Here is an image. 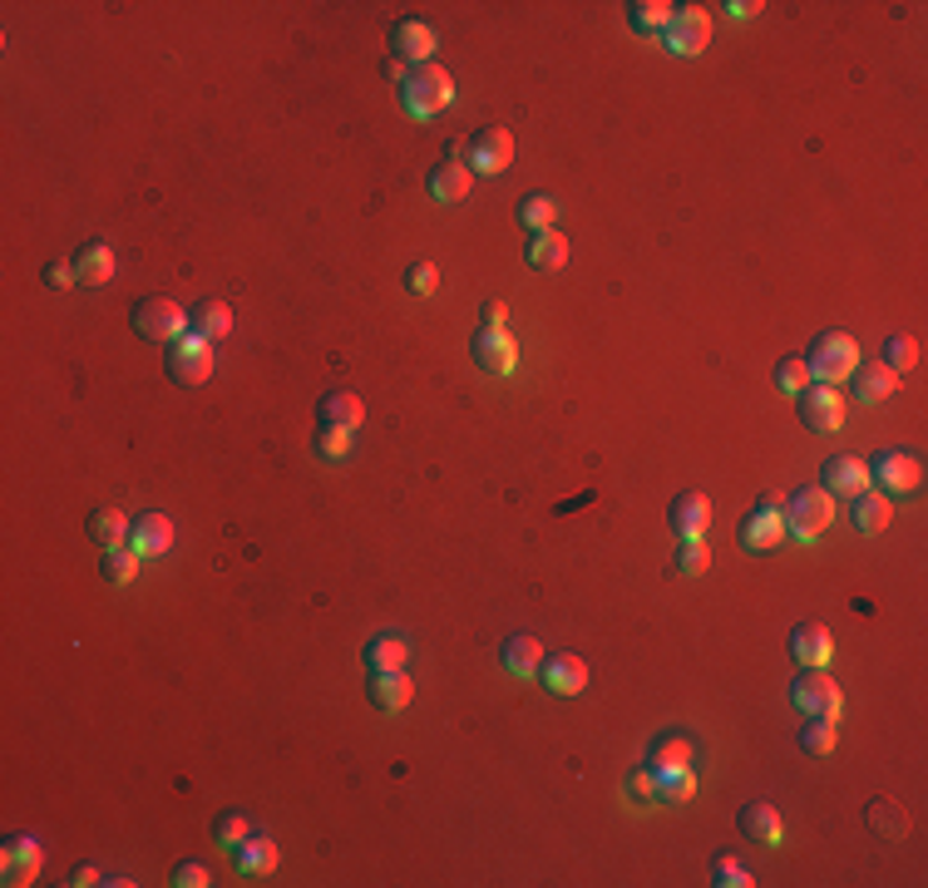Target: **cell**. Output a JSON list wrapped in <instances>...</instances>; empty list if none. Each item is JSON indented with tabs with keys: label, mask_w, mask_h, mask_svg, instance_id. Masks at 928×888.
I'll return each instance as SVG.
<instances>
[{
	"label": "cell",
	"mask_w": 928,
	"mask_h": 888,
	"mask_svg": "<svg viewBox=\"0 0 928 888\" xmlns=\"http://www.w3.org/2000/svg\"><path fill=\"white\" fill-rule=\"evenodd\" d=\"M188 331L203 336V341H223V336L232 331V306L213 302V296L193 302V306H188Z\"/></svg>",
	"instance_id": "obj_22"
},
{
	"label": "cell",
	"mask_w": 928,
	"mask_h": 888,
	"mask_svg": "<svg viewBox=\"0 0 928 888\" xmlns=\"http://www.w3.org/2000/svg\"><path fill=\"white\" fill-rule=\"evenodd\" d=\"M741 834L756 844H780L785 839V824H780V810L766 805V800H756V805L741 810Z\"/></svg>",
	"instance_id": "obj_27"
},
{
	"label": "cell",
	"mask_w": 928,
	"mask_h": 888,
	"mask_svg": "<svg viewBox=\"0 0 928 888\" xmlns=\"http://www.w3.org/2000/svg\"><path fill=\"white\" fill-rule=\"evenodd\" d=\"M405 657H410V647L396 632H381V637L366 642V666H371V672H405Z\"/></svg>",
	"instance_id": "obj_31"
},
{
	"label": "cell",
	"mask_w": 928,
	"mask_h": 888,
	"mask_svg": "<svg viewBox=\"0 0 928 888\" xmlns=\"http://www.w3.org/2000/svg\"><path fill=\"white\" fill-rule=\"evenodd\" d=\"M168 376L178 380V385H203L208 376H213V341H203V336H178L173 346H168Z\"/></svg>",
	"instance_id": "obj_8"
},
{
	"label": "cell",
	"mask_w": 928,
	"mask_h": 888,
	"mask_svg": "<svg viewBox=\"0 0 928 888\" xmlns=\"http://www.w3.org/2000/svg\"><path fill=\"white\" fill-rule=\"evenodd\" d=\"M741 548H751V553H766V548H776L780 538H785V499L780 494H761V504L751 509V518L741 524Z\"/></svg>",
	"instance_id": "obj_7"
},
{
	"label": "cell",
	"mask_w": 928,
	"mask_h": 888,
	"mask_svg": "<svg viewBox=\"0 0 928 888\" xmlns=\"http://www.w3.org/2000/svg\"><path fill=\"white\" fill-rule=\"evenodd\" d=\"M919 336H909V331H899V336H889L884 341V366L894 370V376H904V370H914L919 366Z\"/></svg>",
	"instance_id": "obj_37"
},
{
	"label": "cell",
	"mask_w": 928,
	"mask_h": 888,
	"mask_svg": "<svg viewBox=\"0 0 928 888\" xmlns=\"http://www.w3.org/2000/svg\"><path fill=\"white\" fill-rule=\"evenodd\" d=\"M75 282H80L75 262H50V267H45V287L50 292H65V287H75Z\"/></svg>",
	"instance_id": "obj_49"
},
{
	"label": "cell",
	"mask_w": 928,
	"mask_h": 888,
	"mask_svg": "<svg viewBox=\"0 0 928 888\" xmlns=\"http://www.w3.org/2000/svg\"><path fill=\"white\" fill-rule=\"evenodd\" d=\"M726 10H731L736 20H756V15H761V10H766V6H761V0H731V6H726Z\"/></svg>",
	"instance_id": "obj_51"
},
{
	"label": "cell",
	"mask_w": 928,
	"mask_h": 888,
	"mask_svg": "<svg viewBox=\"0 0 928 888\" xmlns=\"http://www.w3.org/2000/svg\"><path fill=\"white\" fill-rule=\"evenodd\" d=\"M696 750L687 736H662L657 746H652V770H677V765H692Z\"/></svg>",
	"instance_id": "obj_38"
},
{
	"label": "cell",
	"mask_w": 928,
	"mask_h": 888,
	"mask_svg": "<svg viewBox=\"0 0 928 888\" xmlns=\"http://www.w3.org/2000/svg\"><path fill=\"white\" fill-rule=\"evenodd\" d=\"M800 746H805L810 755H830V750H835V721H825V716H805Z\"/></svg>",
	"instance_id": "obj_42"
},
{
	"label": "cell",
	"mask_w": 928,
	"mask_h": 888,
	"mask_svg": "<svg viewBox=\"0 0 928 888\" xmlns=\"http://www.w3.org/2000/svg\"><path fill=\"white\" fill-rule=\"evenodd\" d=\"M820 484H825L830 494H845V499H854L860 489H869V464H864L860 454H830L825 469H820Z\"/></svg>",
	"instance_id": "obj_15"
},
{
	"label": "cell",
	"mask_w": 928,
	"mask_h": 888,
	"mask_svg": "<svg viewBox=\"0 0 928 888\" xmlns=\"http://www.w3.org/2000/svg\"><path fill=\"white\" fill-rule=\"evenodd\" d=\"M474 188V173L460 163V158H445V163L430 168V193L440 198V203H464Z\"/></svg>",
	"instance_id": "obj_25"
},
{
	"label": "cell",
	"mask_w": 928,
	"mask_h": 888,
	"mask_svg": "<svg viewBox=\"0 0 928 888\" xmlns=\"http://www.w3.org/2000/svg\"><path fill=\"white\" fill-rule=\"evenodd\" d=\"M706 40H711V15L702 6H677L672 10V25L662 30V45L672 55H702Z\"/></svg>",
	"instance_id": "obj_9"
},
{
	"label": "cell",
	"mask_w": 928,
	"mask_h": 888,
	"mask_svg": "<svg viewBox=\"0 0 928 888\" xmlns=\"http://www.w3.org/2000/svg\"><path fill=\"white\" fill-rule=\"evenodd\" d=\"M667 524H672V533H677L682 543H687V538H706V528H711V499L696 494V489L677 494L672 509H667Z\"/></svg>",
	"instance_id": "obj_14"
},
{
	"label": "cell",
	"mask_w": 928,
	"mask_h": 888,
	"mask_svg": "<svg viewBox=\"0 0 928 888\" xmlns=\"http://www.w3.org/2000/svg\"><path fill=\"white\" fill-rule=\"evenodd\" d=\"M40 874V844L30 839V834H15V839H6V849H0V879L10 888L30 884Z\"/></svg>",
	"instance_id": "obj_16"
},
{
	"label": "cell",
	"mask_w": 928,
	"mask_h": 888,
	"mask_svg": "<svg viewBox=\"0 0 928 888\" xmlns=\"http://www.w3.org/2000/svg\"><path fill=\"white\" fill-rule=\"evenodd\" d=\"M672 10L677 6H667V0H637V6H628V20L637 35H662L672 25Z\"/></svg>",
	"instance_id": "obj_34"
},
{
	"label": "cell",
	"mask_w": 928,
	"mask_h": 888,
	"mask_svg": "<svg viewBox=\"0 0 928 888\" xmlns=\"http://www.w3.org/2000/svg\"><path fill=\"white\" fill-rule=\"evenodd\" d=\"M854 533H864V538H879L884 528H889V518H894V504H889V494L884 489H860L854 494Z\"/></svg>",
	"instance_id": "obj_20"
},
{
	"label": "cell",
	"mask_w": 928,
	"mask_h": 888,
	"mask_svg": "<svg viewBox=\"0 0 928 888\" xmlns=\"http://www.w3.org/2000/svg\"><path fill=\"white\" fill-rule=\"evenodd\" d=\"M864 824L874 829V839H904V829H909V820H904V810L894 800H869Z\"/></svg>",
	"instance_id": "obj_33"
},
{
	"label": "cell",
	"mask_w": 928,
	"mask_h": 888,
	"mask_svg": "<svg viewBox=\"0 0 928 888\" xmlns=\"http://www.w3.org/2000/svg\"><path fill=\"white\" fill-rule=\"evenodd\" d=\"M479 316H484V326H489V331H504V321H509V306H504L499 296H489Z\"/></svg>",
	"instance_id": "obj_50"
},
{
	"label": "cell",
	"mask_w": 928,
	"mask_h": 888,
	"mask_svg": "<svg viewBox=\"0 0 928 888\" xmlns=\"http://www.w3.org/2000/svg\"><path fill=\"white\" fill-rule=\"evenodd\" d=\"M850 380H854V395H860L864 405H879V400H889L894 390H899V376H894L884 361H860Z\"/></svg>",
	"instance_id": "obj_23"
},
{
	"label": "cell",
	"mask_w": 928,
	"mask_h": 888,
	"mask_svg": "<svg viewBox=\"0 0 928 888\" xmlns=\"http://www.w3.org/2000/svg\"><path fill=\"white\" fill-rule=\"evenodd\" d=\"M711 884L716 888H751L756 879H751V869H746L736 854H716V859H711Z\"/></svg>",
	"instance_id": "obj_41"
},
{
	"label": "cell",
	"mask_w": 928,
	"mask_h": 888,
	"mask_svg": "<svg viewBox=\"0 0 928 888\" xmlns=\"http://www.w3.org/2000/svg\"><path fill=\"white\" fill-rule=\"evenodd\" d=\"M173 884H178V888H208V884H213V874H208V864L183 859V864L173 869Z\"/></svg>",
	"instance_id": "obj_48"
},
{
	"label": "cell",
	"mask_w": 928,
	"mask_h": 888,
	"mask_svg": "<svg viewBox=\"0 0 928 888\" xmlns=\"http://www.w3.org/2000/svg\"><path fill=\"white\" fill-rule=\"evenodd\" d=\"M435 45L440 40L425 20H396V25H390V55H400L405 65H430Z\"/></svg>",
	"instance_id": "obj_13"
},
{
	"label": "cell",
	"mask_w": 928,
	"mask_h": 888,
	"mask_svg": "<svg viewBox=\"0 0 928 888\" xmlns=\"http://www.w3.org/2000/svg\"><path fill=\"white\" fill-rule=\"evenodd\" d=\"M474 366L484 370V376H514L519 370V346H514V336L509 331H489L484 326L479 336H474Z\"/></svg>",
	"instance_id": "obj_12"
},
{
	"label": "cell",
	"mask_w": 928,
	"mask_h": 888,
	"mask_svg": "<svg viewBox=\"0 0 928 888\" xmlns=\"http://www.w3.org/2000/svg\"><path fill=\"white\" fill-rule=\"evenodd\" d=\"M464 163H470V173H504L514 163V134L504 124L479 129L470 139V148H464Z\"/></svg>",
	"instance_id": "obj_10"
},
{
	"label": "cell",
	"mask_w": 928,
	"mask_h": 888,
	"mask_svg": "<svg viewBox=\"0 0 928 888\" xmlns=\"http://www.w3.org/2000/svg\"><path fill=\"white\" fill-rule=\"evenodd\" d=\"M563 262H568V237H563V232H553V228L534 232V237H529V267L534 272H558Z\"/></svg>",
	"instance_id": "obj_30"
},
{
	"label": "cell",
	"mask_w": 928,
	"mask_h": 888,
	"mask_svg": "<svg viewBox=\"0 0 928 888\" xmlns=\"http://www.w3.org/2000/svg\"><path fill=\"white\" fill-rule=\"evenodd\" d=\"M405 287L415 296H435L440 292V267L435 262H415V267L405 272Z\"/></svg>",
	"instance_id": "obj_47"
},
{
	"label": "cell",
	"mask_w": 928,
	"mask_h": 888,
	"mask_svg": "<svg viewBox=\"0 0 928 888\" xmlns=\"http://www.w3.org/2000/svg\"><path fill=\"white\" fill-rule=\"evenodd\" d=\"M544 686L558 696H578L588 686V662L573 657V652H553V657H544Z\"/></svg>",
	"instance_id": "obj_19"
},
{
	"label": "cell",
	"mask_w": 928,
	"mask_h": 888,
	"mask_svg": "<svg viewBox=\"0 0 928 888\" xmlns=\"http://www.w3.org/2000/svg\"><path fill=\"white\" fill-rule=\"evenodd\" d=\"M800 420H805V430H815V435H835L840 425H845V395H840V385H825V380H815L810 390H800Z\"/></svg>",
	"instance_id": "obj_6"
},
{
	"label": "cell",
	"mask_w": 928,
	"mask_h": 888,
	"mask_svg": "<svg viewBox=\"0 0 928 888\" xmlns=\"http://www.w3.org/2000/svg\"><path fill=\"white\" fill-rule=\"evenodd\" d=\"M351 435L356 430H346V425H321V435H316V450L326 454V459H351Z\"/></svg>",
	"instance_id": "obj_43"
},
{
	"label": "cell",
	"mask_w": 928,
	"mask_h": 888,
	"mask_svg": "<svg viewBox=\"0 0 928 888\" xmlns=\"http://www.w3.org/2000/svg\"><path fill=\"white\" fill-rule=\"evenodd\" d=\"M628 795H632V805H652V800H657V770H652V765L632 770V775H628Z\"/></svg>",
	"instance_id": "obj_46"
},
{
	"label": "cell",
	"mask_w": 928,
	"mask_h": 888,
	"mask_svg": "<svg viewBox=\"0 0 928 888\" xmlns=\"http://www.w3.org/2000/svg\"><path fill=\"white\" fill-rule=\"evenodd\" d=\"M381 70H386V80H396V84H405V74H410V70H415V65H405V60H400V55H386V65H381Z\"/></svg>",
	"instance_id": "obj_52"
},
{
	"label": "cell",
	"mask_w": 928,
	"mask_h": 888,
	"mask_svg": "<svg viewBox=\"0 0 928 888\" xmlns=\"http://www.w3.org/2000/svg\"><path fill=\"white\" fill-rule=\"evenodd\" d=\"M499 662H504V672L509 676H519V681H529V676H539V666H544V642L539 637H509L499 647Z\"/></svg>",
	"instance_id": "obj_24"
},
{
	"label": "cell",
	"mask_w": 928,
	"mask_h": 888,
	"mask_svg": "<svg viewBox=\"0 0 928 888\" xmlns=\"http://www.w3.org/2000/svg\"><path fill=\"white\" fill-rule=\"evenodd\" d=\"M361 420H366V405H361V395H356V390H326V395H321V425L356 430Z\"/></svg>",
	"instance_id": "obj_29"
},
{
	"label": "cell",
	"mask_w": 928,
	"mask_h": 888,
	"mask_svg": "<svg viewBox=\"0 0 928 888\" xmlns=\"http://www.w3.org/2000/svg\"><path fill=\"white\" fill-rule=\"evenodd\" d=\"M830 524H835V494L825 484H805L785 499V533L795 543H815Z\"/></svg>",
	"instance_id": "obj_2"
},
{
	"label": "cell",
	"mask_w": 928,
	"mask_h": 888,
	"mask_svg": "<svg viewBox=\"0 0 928 888\" xmlns=\"http://www.w3.org/2000/svg\"><path fill=\"white\" fill-rule=\"evenodd\" d=\"M706 568H711V548H706V538H687V543H682V553H677V573L702 578Z\"/></svg>",
	"instance_id": "obj_44"
},
{
	"label": "cell",
	"mask_w": 928,
	"mask_h": 888,
	"mask_svg": "<svg viewBox=\"0 0 928 888\" xmlns=\"http://www.w3.org/2000/svg\"><path fill=\"white\" fill-rule=\"evenodd\" d=\"M790 657L800 666H830L835 657V637H830L825 622H800L795 632H790Z\"/></svg>",
	"instance_id": "obj_17"
},
{
	"label": "cell",
	"mask_w": 928,
	"mask_h": 888,
	"mask_svg": "<svg viewBox=\"0 0 928 888\" xmlns=\"http://www.w3.org/2000/svg\"><path fill=\"white\" fill-rule=\"evenodd\" d=\"M869 484H879L884 494H914L924 484V464L904 450H884L869 459Z\"/></svg>",
	"instance_id": "obj_11"
},
{
	"label": "cell",
	"mask_w": 928,
	"mask_h": 888,
	"mask_svg": "<svg viewBox=\"0 0 928 888\" xmlns=\"http://www.w3.org/2000/svg\"><path fill=\"white\" fill-rule=\"evenodd\" d=\"M129 518H124L119 509H109V504H99V509L89 514V533H94V543L99 548H124V538H129Z\"/></svg>",
	"instance_id": "obj_32"
},
{
	"label": "cell",
	"mask_w": 928,
	"mask_h": 888,
	"mask_svg": "<svg viewBox=\"0 0 928 888\" xmlns=\"http://www.w3.org/2000/svg\"><path fill=\"white\" fill-rule=\"evenodd\" d=\"M70 884H75V888H89V884H99V869H94V864H80V869L70 874Z\"/></svg>",
	"instance_id": "obj_53"
},
{
	"label": "cell",
	"mask_w": 928,
	"mask_h": 888,
	"mask_svg": "<svg viewBox=\"0 0 928 888\" xmlns=\"http://www.w3.org/2000/svg\"><path fill=\"white\" fill-rule=\"evenodd\" d=\"M519 218H524V228H529V232L553 228V218H558V198H548V193H529V198L519 203Z\"/></svg>",
	"instance_id": "obj_40"
},
{
	"label": "cell",
	"mask_w": 928,
	"mask_h": 888,
	"mask_svg": "<svg viewBox=\"0 0 928 888\" xmlns=\"http://www.w3.org/2000/svg\"><path fill=\"white\" fill-rule=\"evenodd\" d=\"M692 795H696V775H692V765L657 770V800H667V805H687Z\"/></svg>",
	"instance_id": "obj_36"
},
{
	"label": "cell",
	"mask_w": 928,
	"mask_h": 888,
	"mask_svg": "<svg viewBox=\"0 0 928 888\" xmlns=\"http://www.w3.org/2000/svg\"><path fill=\"white\" fill-rule=\"evenodd\" d=\"M790 701H795L800 716H825V721H835L845 696H840V686L825 676V666H805V672L790 681Z\"/></svg>",
	"instance_id": "obj_5"
},
{
	"label": "cell",
	"mask_w": 928,
	"mask_h": 888,
	"mask_svg": "<svg viewBox=\"0 0 928 888\" xmlns=\"http://www.w3.org/2000/svg\"><path fill=\"white\" fill-rule=\"evenodd\" d=\"M134 331H139L144 341L173 346L178 336H188V311L173 302V296H144V302L134 306Z\"/></svg>",
	"instance_id": "obj_4"
},
{
	"label": "cell",
	"mask_w": 928,
	"mask_h": 888,
	"mask_svg": "<svg viewBox=\"0 0 928 888\" xmlns=\"http://www.w3.org/2000/svg\"><path fill=\"white\" fill-rule=\"evenodd\" d=\"M805 366H810V376H815V380L840 385V380H850L854 366H860V346H854L850 331H820L815 341H810Z\"/></svg>",
	"instance_id": "obj_3"
},
{
	"label": "cell",
	"mask_w": 928,
	"mask_h": 888,
	"mask_svg": "<svg viewBox=\"0 0 928 888\" xmlns=\"http://www.w3.org/2000/svg\"><path fill=\"white\" fill-rule=\"evenodd\" d=\"M129 548H134L139 558H164L168 548H173V518H168V514H144V518H134Z\"/></svg>",
	"instance_id": "obj_18"
},
{
	"label": "cell",
	"mask_w": 928,
	"mask_h": 888,
	"mask_svg": "<svg viewBox=\"0 0 928 888\" xmlns=\"http://www.w3.org/2000/svg\"><path fill=\"white\" fill-rule=\"evenodd\" d=\"M232 864H238V874L267 879V874L277 869V839H267V834H247V839L232 849Z\"/></svg>",
	"instance_id": "obj_21"
},
{
	"label": "cell",
	"mask_w": 928,
	"mask_h": 888,
	"mask_svg": "<svg viewBox=\"0 0 928 888\" xmlns=\"http://www.w3.org/2000/svg\"><path fill=\"white\" fill-rule=\"evenodd\" d=\"M450 99H455V80H450L445 65H415L405 74V84H400V104H405L410 119H435L440 109H450Z\"/></svg>",
	"instance_id": "obj_1"
},
{
	"label": "cell",
	"mask_w": 928,
	"mask_h": 888,
	"mask_svg": "<svg viewBox=\"0 0 928 888\" xmlns=\"http://www.w3.org/2000/svg\"><path fill=\"white\" fill-rule=\"evenodd\" d=\"M810 385H815V376H810L805 356H785V361L776 366V390H780V395H800V390H810Z\"/></svg>",
	"instance_id": "obj_39"
},
{
	"label": "cell",
	"mask_w": 928,
	"mask_h": 888,
	"mask_svg": "<svg viewBox=\"0 0 928 888\" xmlns=\"http://www.w3.org/2000/svg\"><path fill=\"white\" fill-rule=\"evenodd\" d=\"M410 696H415V681L405 672H371V701L381 711H405Z\"/></svg>",
	"instance_id": "obj_28"
},
{
	"label": "cell",
	"mask_w": 928,
	"mask_h": 888,
	"mask_svg": "<svg viewBox=\"0 0 928 888\" xmlns=\"http://www.w3.org/2000/svg\"><path fill=\"white\" fill-rule=\"evenodd\" d=\"M75 277H80V287H104V282L114 277V247L104 237L84 242L80 257H75Z\"/></svg>",
	"instance_id": "obj_26"
},
{
	"label": "cell",
	"mask_w": 928,
	"mask_h": 888,
	"mask_svg": "<svg viewBox=\"0 0 928 888\" xmlns=\"http://www.w3.org/2000/svg\"><path fill=\"white\" fill-rule=\"evenodd\" d=\"M247 834H252V824L242 820L238 810H228V814H218V820H213V839L223 844V849H238V844L247 839Z\"/></svg>",
	"instance_id": "obj_45"
},
{
	"label": "cell",
	"mask_w": 928,
	"mask_h": 888,
	"mask_svg": "<svg viewBox=\"0 0 928 888\" xmlns=\"http://www.w3.org/2000/svg\"><path fill=\"white\" fill-rule=\"evenodd\" d=\"M139 563H144V558L134 553V548H104V563H99V573H104V583H114V588H129L134 578H139Z\"/></svg>",
	"instance_id": "obj_35"
}]
</instances>
